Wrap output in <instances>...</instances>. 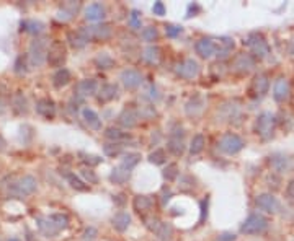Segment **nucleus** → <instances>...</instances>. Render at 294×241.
I'll list each match as a JSON object with an SVG mask.
<instances>
[{"instance_id":"obj_1","label":"nucleus","mask_w":294,"mask_h":241,"mask_svg":"<svg viewBox=\"0 0 294 241\" xmlns=\"http://www.w3.org/2000/svg\"><path fill=\"white\" fill-rule=\"evenodd\" d=\"M38 187V182L33 176H21L12 180V182L8 184V194L13 196V197H26V196L33 194Z\"/></svg>"},{"instance_id":"obj_2","label":"nucleus","mask_w":294,"mask_h":241,"mask_svg":"<svg viewBox=\"0 0 294 241\" xmlns=\"http://www.w3.org/2000/svg\"><path fill=\"white\" fill-rule=\"evenodd\" d=\"M244 46H248L252 51V57L253 59H258V60H263L266 57L270 56L271 49H270V44L268 41L258 33H252L248 34L247 39H244Z\"/></svg>"},{"instance_id":"obj_3","label":"nucleus","mask_w":294,"mask_h":241,"mask_svg":"<svg viewBox=\"0 0 294 241\" xmlns=\"http://www.w3.org/2000/svg\"><path fill=\"white\" fill-rule=\"evenodd\" d=\"M276 118L271 113H261L255 120V132L261 140H270L275 136Z\"/></svg>"},{"instance_id":"obj_4","label":"nucleus","mask_w":294,"mask_h":241,"mask_svg":"<svg viewBox=\"0 0 294 241\" xmlns=\"http://www.w3.org/2000/svg\"><path fill=\"white\" fill-rule=\"evenodd\" d=\"M48 39L38 38L34 39L33 43L30 44V51H28V59L31 67H39L43 65L48 59Z\"/></svg>"},{"instance_id":"obj_5","label":"nucleus","mask_w":294,"mask_h":241,"mask_svg":"<svg viewBox=\"0 0 294 241\" xmlns=\"http://www.w3.org/2000/svg\"><path fill=\"white\" fill-rule=\"evenodd\" d=\"M266 226H268V220H266L263 215H260V213H252V215L242 223L240 231L245 235H258V233H261V231H265Z\"/></svg>"},{"instance_id":"obj_6","label":"nucleus","mask_w":294,"mask_h":241,"mask_svg":"<svg viewBox=\"0 0 294 241\" xmlns=\"http://www.w3.org/2000/svg\"><path fill=\"white\" fill-rule=\"evenodd\" d=\"M65 57H67V49H65L64 43L62 41H52V44L48 49V64L51 67H61L65 62Z\"/></svg>"},{"instance_id":"obj_7","label":"nucleus","mask_w":294,"mask_h":241,"mask_svg":"<svg viewBox=\"0 0 294 241\" xmlns=\"http://www.w3.org/2000/svg\"><path fill=\"white\" fill-rule=\"evenodd\" d=\"M245 147V142L240 139L237 134H226L219 140V150L226 155H235Z\"/></svg>"},{"instance_id":"obj_8","label":"nucleus","mask_w":294,"mask_h":241,"mask_svg":"<svg viewBox=\"0 0 294 241\" xmlns=\"http://www.w3.org/2000/svg\"><path fill=\"white\" fill-rule=\"evenodd\" d=\"M270 88V78L266 74H257L255 77L252 78L250 88H248V93H250L252 98H261L268 93Z\"/></svg>"},{"instance_id":"obj_9","label":"nucleus","mask_w":294,"mask_h":241,"mask_svg":"<svg viewBox=\"0 0 294 241\" xmlns=\"http://www.w3.org/2000/svg\"><path fill=\"white\" fill-rule=\"evenodd\" d=\"M177 75H180L181 78H186V80H191V78H196L199 75V64L196 62L195 59H188L181 60L180 64H177Z\"/></svg>"},{"instance_id":"obj_10","label":"nucleus","mask_w":294,"mask_h":241,"mask_svg":"<svg viewBox=\"0 0 294 241\" xmlns=\"http://www.w3.org/2000/svg\"><path fill=\"white\" fill-rule=\"evenodd\" d=\"M88 36H90V41L92 39H97V41H108L113 34V30H111V25L110 23H98V25H93V26H85Z\"/></svg>"},{"instance_id":"obj_11","label":"nucleus","mask_w":294,"mask_h":241,"mask_svg":"<svg viewBox=\"0 0 294 241\" xmlns=\"http://www.w3.org/2000/svg\"><path fill=\"white\" fill-rule=\"evenodd\" d=\"M154 197L152 196H136L134 200H132V209L139 213L141 217L150 215V212L154 211Z\"/></svg>"},{"instance_id":"obj_12","label":"nucleus","mask_w":294,"mask_h":241,"mask_svg":"<svg viewBox=\"0 0 294 241\" xmlns=\"http://www.w3.org/2000/svg\"><path fill=\"white\" fill-rule=\"evenodd\" d=\"M253 67H255V59L250 54H239L232 62V70L240 75H247L248 72H252Z\"/></svg>"},{"instance_id":"obj_13","label":"nucleus","mask_w":294,"mask_h":241,"mask_svg":"<svg viewBox=\"0 0 294 241\" xmlns=\"http://www.w3.org/2000/svg\"><path fill=\"white\" fill-rule=\"evenodd\" d=\"M196 54L203 59H209V57L216 56L217 52V46H216V39H211V38H203L196 43Z\"/></svg>"},{"instance_id":"obj_14","label":"nucleus","mask_w":294,"mask_h":241,"mask_svg":"<svg viewBox=\"0 0 294 241\" xmlns=\"http://www.w3.org/2000/svg\"><path fill=\"white\" fill-rule=\"evenodd\" d=\"M255 204L260 211H265L268 213H276L279 211V207H281L278 202V199H276L273 194H260L255 199Z\"/></svg>"},{"instance_id":"obj_15","label":"nucleus","mask_w":294,"mask_h":241,"mask_svg":"<svg viewBox=\"0 0 294 241\" xmlns=\"http://www.w3.org/2000/svg\"><path fill=\"white\" fill-rule=\"evenodd\" d=\"M289 95H291V85L286 78H278L273 85V98L276 103H284L288 101Z\"/></svg>"},{"instance_id":"obj_16","label":"nucleus","mask_w":294,"mask_h":241,"mask_svg":"<svg viewBox=\"0 0 294 241\" xmlns=\"http://www.w3.org/2000/svg\"><path fill=\"white\" fill-rule=\"evenodd\" d=\"M183 129H180V131H173L172 136H170V140H168L167 144V149L170 151L172 155H175V157H181L185 151V144H183Z\"/></svg>"},{"instance_id":"obj_17","label":"nucleus","mask_w":294,"mask_h":241,"mask_svg":"<svg viewBox=\"0 0 294 241\" xmlns=\"http://www.w3.org/2000/svg\"><path fill=\"white\" fill-rule=\"evenodd\" d=\"M119 80H121V83L128 90H134V88H137L142 83V75L134 69H126L119 75Z\"/></svg>"},{"instance_id":"obj_18","label":"nucleus","mask_w":294,"mask_h":241,"mask_svg":"<svg viewBox=\"0 0 294 241\" xmlns=\"http://www.w3.org/2000/svg\"><path fill=\"white\" fill-rule=\"evenodd\" d=\"M67 39H69V44L74 49H82L87 46V43H90V36H88L85 26L79 28L77 31H70L67 34Z\"/></svg>"},{"instance_id":"obj_19","label":"nucleus","mask_w":294,"mask_h":241,"mask_svg":"<svg viewBox=\"0 0 294 241\" xmlns=\"http://www.w3.org/2000/svg\"><path fill=\"white\" fill-rule=\"evenodd\" d=\"M97 80H92V78H87V80H80V82L75 85V96L79 98H85V96H90V95H95L97 93Z\"/></svg>"},{"instance_id":"obj_20","label":"nucleus","mask_w":294,"mask_h":241,"mask_svg":"<svg viewBox=\"0 0 294 241\" xmlns=\"http://www.w3.org/2000/svg\"><path fill=\"white\" fill-rule=\"evenodd\" d=\"M137 120H139V113L134 108L123 109V113L118 116L119 126H123L124 129H132L134 126H137Z\"/></svg>"},{"instance_id":"obj_21","label":"nucleus","mask_w":294,"mask_h":241,"mask_svg":"<svg viewBox=\"0 0 294 241\" xmlns=\"http://www.w3.org/2000/svg\"><path fill=\"white\" fill-rule=\"evenodd\" d=\"M36 111H38V114L43 116V118L52 119L56 116V105L51 98H41V100H38V103H36Z\"/></svg>"},{"instance_id":"obj_22","label":"nucleus","mask_w":294,"mask_h":241,"mask_svg":"<svg viewBox=\"0 0 294 241\" xmlns=\"http://www.w3.org/2000/svg\"><path fill=\"white\" fill-rule=\"evenodd\" d=\"M270 166L278 173H286L291 168V158L283 153H275L270 157Z\"/></svg>"},{"instance_id":"obj_23","label":"nucleus","mask_w":294,"mask_h":241,"mask_svg":"<svg viewBox=\"0 0 294 241\" xmlns=\"http://www.w3.org/2000/svg\"><path fill=\"white\" fill-rule=\"evenodd\" d=\"M106 16V8L101 5V3H90L85 8V18L88 21H101Z\"/></svg>"},{"instance_id":"obj_24","label":"nucleus","mask_w":294,"mask_h":241,"mask_svg":"<svg viewBox=\"0 0 294 241\" xmlns=\"http://www.w3.org/2000/svg\"><path fill=\"white\" fill-rule=\"evenodd\" d=\"M216 46H217L216 56L219 57V59H226V57H229V54L232 52L235 43H234V39H230V38H219V39H216Z\"/></svg>"},{"instance_id":"obj_25","label":"nucleus","mask_w":294,"mask_h":241,"mask_svg":"<svg viewBox=\"0 0 294 241\" xmlns=\"http://www.w3.org/2000/svg\"><path fill=\"white\" fill-rule=\"evenodd\" d=\"M82 118H83V120H85L87 126L90 129H93V131H101V126H103V124H101L100 116H98L93 109L83 108L82 109Z\"/></svg>"},{"instance_id":"obj_26","label":"nucleus","mask_w":294,"mask_h":241,"mask_svg":"<svg viewBox=\"0 0 294 241\" xmlns=\"http://www.w3.org/2000/svg\"><path fill=\"white\" fill-rule=\"evenodd\" d=\"M116 96H118V88H116V85L105 83L103 87L100 88V91H98L97 100L100 101V103H108V101H111V100H114Z\"/></svg>"},{"instance_id":"obj_27","label":"nucleus","mask_w":294,"mask_h":241,"mask_svg":"<svg viewBox=\"0 0 294 241\" xmlns=\"http://www.w3.org/2000/svg\"><path fill=\"white\" fill-rule=\"evenodd\" d=\"M70 80H72V75H70V72L67 69H57L56 70V74L52 75V85H54L56 88H62V87H65Z\"/></svg>"},{"instance_id":"obj_28","label":"nucleus","mask_w":294,"mask_h":241,"mask_svg":"<svg viewBox=\"0 0 294 241\" xmlns=\"http://www.w3.org/2000/svg\"><path fill=\"white\" fill-rule=\"evenodd\" d=\"M111 223H113L114 230L126 231L129 228V225H131V215H129V213H126V212H119V213H116V215L113 217Z\"/></svg>"},{"instance_id":"obj_29","label":"nucleus","mask_w":294,"mask_h":241,"mask_svg":"<svg viewBox=\"0 0 294 241\" xmlns=\"http://www.w3.org/2000/svg\"><path fill=\"white\" fill-rule=\"evenodd\" d=\"M160 52L162 51H160L159 46H149L144 49V52H142V59L150 65H157L160 62V56H162Z\"/></svg>"},{"instance_id":"obj_30","label":"nucleus","mask_w":294,"mask_h":241,"mask_svg":"<svg viewBox=\"0 0 294 241\" xmlns=\"http://www.w3.org/2000/svg\"><path fill=\"white\" fill-rule=\"evenodd\" d=\"M129 176H131V171H128V169H124L121 166H118V168H114L113 171H111L110 180H111V182H114V184H124V182L129 180Z\"/></svg>"},{"instance_id":"obj_31","label":"nucleus","mask_w":294,"mask_h":241,"mask_svg":"<svg viewBox=\"0 0 294 241\" xmlns=\"http://www.w3.org/2000/svg\"><path fill=\"white\" fill-rule=\"evenodd\" d=\"M79 7H80L79 2H65L64 5H62L61 10H59V18L70 20L75 13L79 12Z\"/></svg>"},{"instance_id":"obj_32","label":"nucleus","mask_w":294,"mask_h":241,"mask_svg":"<svg viewBox=\"0 0 294 241\" xmlns=\"http://www.w3.org/2000/svg\"><path fill=\"white\" fill-rule=\"evenodd\" d=\"M105 137L113 142H118V144H121V140H126V139H131V136H129L128 132H123L119 131L116 127H108L105 131Z\"/></svg>"},{"instance_id":"obj_33","label":"nucleus","mask_w":294,"mask_h":241,"mask_svg":"<svg viewBox=\"0 0 294 241\" xmlns=\"http://www.w3.org/2000/svg\"><path fill=\"white\" fill-rule=\"evenodd\" d=\"M21 30H25L26 33H31V34H39L44 31V23L36 20H25L21 21Z\"/></svg>"},{"instance_id":"obj_34","label":"nucleus","mask_w":294,"mask_h":241,"mask_svg":"<svg viewBox=\"0 0 294 241\" xmlns=\"http://www.w3.org/2000/svg\"><path fill=\"white\" fill-rule=\"evenodd\" d=\"M93 62H95L98 69H103V70H108L111 67H114V59L110 54H106V52H100Z\"/></svg>"},{"instance_id":"obj_35","label":"nucleus","mask_w":294,"mask_h":241,"mask_svg":"<svg viewBox=\"0 0 294 241\" xmlns=\"http://www.w3.org/2000/svg\"><path fill=\"white\" fill-rule=\"evenodd\" d=\"M38 226H39V230H41L43 233L48 235V236H54V235H57V231H59L54 226V223L51 222V218H49V217L38 218Z\"/></svg>"},{"instance_id":"obj_36","label":"nucleus","mask_w":294,"mask_h":241,"mask_svg":"<svg viewBox=\"0 0 294 241\" xmlns=\"http://www.w3.org/2000/svg\"><path fill=\"white\" fill-rule=\"evenodd\" d=\"M203 105H204V100L201 96H195L193 100L186 103V113L190 116H196L203 111Z\"/></svg>"},{"instance_id":"obj_37","label":"nucleus","mask_w":294,"mask_h":241,"mask_svg":"<svg viewBox=\"0 0 294 241\" xmlns=\"http://www.w3.org/2000/svg\"><path fill=\"white\" fill-rule=\"evenodd\" d=\"M204 145H206V140H204V136L203 134H196L193 137V140H191V145H190V153L191 155H198L201 153Z\"/></svg>"},{"instance_id":"obj_38","label":"nucleus","mask_w":294,"mask_h":241,"mask_svg":"<svg viewBox=\"0 0 294 241\" xmlns=\"http://www.w3.org/2000/svg\"><path fill=\"white\" fill-rule=\"evenodd\" d=\"M139 160H141L139 153H128V155H124V158L121 160V165H119V166L128 169V171H131V169L139 163Z\"/></svg>"},{"instance_id":"obj_39","label":"nucleus","mask_w":294,"mask_h":241,"mask_svg":"<svg viewBox=\"0 0 294 241\" xmlns=\"http://www.w3.org/2000/svg\"><path fill=\"white\" fill-rule=\"evenodd\" d=\"M49 218H51V222L54 223V226L57 230H64L67 228L69 225V217L64 215V213H52V215H49Z\"/></svg>"},{"instance_id":"obj_40","label":"nucleus","mask_w":294,"mask_h":241,"mask_svg":"<svg viewBox=\"0 0 294 241\" xmlns=\"http://www.w3.org/2000/svg\"><path fill=\"white\" fill-rule=\"evenodd\" d=\"M65 178H67L69 184L72 186L75 191H87L88 189V186L85 184V182L80 180L79 176H75L74 173H65Z\"/></svg>"},{"instance_id":"obj_41","label":"nucleus","mask_w":294,"mask_h":241,"mask_svg":"<svg viewBox=\"0 0 294 241\" xmlns=\"http://www.w3.org/2000/svg\"><path fill=\"white\" fill-rule=\"evenodd\" d=\"M157 236L160 241H172V236H173V226L170 223H162L160 228L157 231Z\"/></svg>"},{"instance_id":"obj_42","label":"nucleus","mask_w":294,"mask_h":241,"mask_svg":"<svg viewBox=\"0 0 294 241\" xmlns=\"http://www.w3.org/2000/svg\"><path fill=\"white\" fill-rule=\"evenodd\" d=\"M13 109H15V113H18V114H25L26 111H28V103H26L25 96L20 95V93L13 98Z\"/></svg>"},{"instance_id":"obj_43","label":"nucleus","mask_w":294,"mask_h":241,"mask_svg":"<svg viewBox=\"0 0 294 241\" xmlns=\"http://www.w3.org/2000/svg\"><path fill=\"white\" fill-rule=\"evenodd\" d=\"M141 38L144 39L147 43H152V41H157L159 39V31L155 26H147L141 31Z\"/></svg>"},{"instance_id":"obj_44","label":"nucleus","mask_w":294,"mask_h":241,"mask_svg":"<svg viewBox=\"0 0 294 241\" xmlns=\"http://www.w3.org/2000/svg\"><path fill=\"white\" fill-rule=\"evenodd\" d=\"M142 222H144V225H146L147 230L155 231V233H157L159 228H160V225H162V222H160L159 218L154 217V215H146V217H142Z\"/></svg>"},{"instance_id":"obj_45","label":"nucleus","mask_w":294,"mask_h":241,"mask_svg":"<svg viewBox=\"0 0 294 241\" xmlns=\"http://www.w3.org/2000/svg\"><path fill=\"white\" fill-rule=\"evenodd\" d=\"M123 150V144H118V142H111V144L103 145V151L108 157H118Z\"/></svg>"},{"instance_id":"obj_46","label":"nucleus","mask_w":294,"mask_h":241,"mask_svg":"<svg viewBox=\"0 0 294 241\" xmlns=\"http://www.w3.org/2000/svg\"><path fill=\"white\" fill-rule=\"evenodd\" d=\"M165 160H167V155H165V151H163L162 149L154 150L152 153L149 155V162L152 165H163V163H165Z\"/></svg>"},{"instance_id":"obj_47","label":"nucleus","mask_w":294,"mask_h":241,"mask_svg":"<svg viewBox=\"0 0 294 241\" xmlns=\"http://www.w3.org/2000/svg\"><path fill=\"white\" fill-rule=\"evenodd\" d=\"M79 157H80V160H82L83 163L88 165V166H95V165H100L101 163V158L97 157V155H88V153H83V151H80Z\"/></svg>"},{"instance_id":"obj_48","label":"nucleus","mask_w":294,"mask_h":241,"mask_svg":"<svg viewBox=\"0 0 294 241\" xmlns=\"http://www.w3.org/2000/svg\"><path fill=\"white\" fill-rule=\"evenodd\" d=\"M163 178H165L167 181H175L178 178V166L175 163L172 165H167V168L163 169Z\"/></svg>"},{"instance_id":"obj_49","label":"nucleus","mask_w":294,"mask_h":241,"mask_svg":"<svg viewBox=\"0 0 294 241\" xmlns=\"http://www.w3.org/2000/svg\"><path fill=\"white\" fill-rule=\"evenodd\" d=\"M80 175L83 176V180L88 181V184H95V182L98 181V176L92 171L90 168H83L82 171H80Z\"/></svg>"},{"instance_id":"obj_50","label":"nucleus","mask_w":294,"mask_h":241,"mask_svg":"<svg viewBox=\"0 0 294 241\" xmlns=\"http://www.w3.org/2000/svg\"><path fill=\"white\" fill-rule=\"evenodd\" d=\"M129 25H131V28H134V30L141 28V13L137 10H132L131 15H129Z\"/></svg>"},{"instance_id":"obj_51","label":"nucleus","mask_w":294,"mask_h":241,"mask_svg":"<svg viewBox=\"0 0 294 241\" xmlns=\"http://www.w3.org/2000/svg\"><path fill=\"white\" fill-rule=\"evenodd\" d=\"M181 31H183V28H181V26H175V25H168L165 28V33L168 38H177Z\"/></svg>"},{"instance_id":"obj_52","label":"nucleus","mask_w":294,"mask_h":241,"mask_svg":"<svg viewBox=\"0 0 294 241\" xmlns=\"http://www.w3.org/2000/svg\"><path fill=\"white\" fill-rule=\"evenodd\" d=\"M152 12L154 15H159V16L165 15V5H163V2H155L152 5Z\"/></svg>"},{"instance_id":"obj_53","label":"nucleus","mask_w":294,"mask_h":241,"mask_svg":"<svg viewBox=\"0 0 294 241\" xmlns=\"http://www.w3.org/2000/svg\"><path fill=\"white\" fill-rule=\"evenodd\" d=\"M286 196H288L289 200H293V202H294V178L289 181V184L286 187Z\"/></svg>"},{"instance_id":"obj_54","label":"nucleus","mask_w":294,"mask_h":241,"mask_svg":"<svg viewBox=\"0 0 294 241\" xmlns=\"http://www.w3.org/2000/svg\"><path fill=\"white\" fill-rule=\"evenodd\" d=\"M95 236H97V230L93 228V226H90V228H87L83 231V240H93Z\"/></svg>"},{"instance_id":"obj_55","label":"nucleus","mask_w":294,"mask_h":241,"mask_svg":"<svg viewBox=\"0 0 294 241\" xmlns=\"http://www.w3.org/2000/svg\"><path fill=\"white\" fill-rule=\"evenodd\" d=\"M234 240H235V235H232V233H222L217 241H234Z\"/></svg>"},{"instance_id":"obj_56","label":"nucleus","mask_w":294,"mask_h":241,"mask_svg":"<svg viewBox=\"0 0 294 241\" xmlns=\"http://www.w3.org/2000/svg\"><path fill=\"white\" fill-rule=\"evenodd\" d=\"M206 209H208V200H203L201 202V220H204V215H206Z\"/></svg>"},{"instance_id":"obj_57","label":"nucleus","mask_w":294,"mask_h":241,"mask_svg":"<svg viewBox=\"0 0 294 241\" xmlns=\"http://www.w3.org/2000/svg\"><path fill=\"white\" fill-rule=\"evenodd\" d=\"M26 241H38L36 238H34L33 235L30 233V231H26Z\"/></svg>"},{"instance_id":"obj_58","label":"nucleus","mask_w":294,"mask_h":241,"mask_svg":"<svg viewBox=\"0 0 294 241\" xmlns=\"http://www.w3.org/2000/svg\"><path fill=\"white\" fill-rule=\"evenodd\" d=\"M8 241H20L18 238H12V240H8Z\"/></svg>"}]
</instances>
